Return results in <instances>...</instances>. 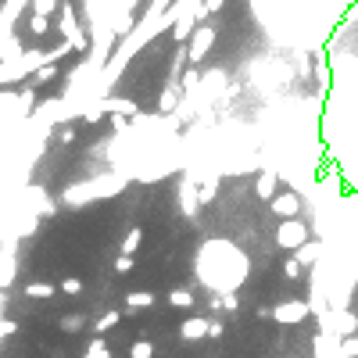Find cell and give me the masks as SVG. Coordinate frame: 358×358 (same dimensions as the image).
I'll return each mask as SVG.
<instances>
[{
    "label": "cell",
    "instance_id": "6da1fadb",
    "mask_svg": "<svg viewBox=\"0 0 358 358\" xmlns=\"http://www.w3.org/2000/svg\"><path fill=\"white\" fill-rule=\"evenodd\" d=\"M61 36H65V44H72L79 54H87V33L79 29V18H75V11L69 8V4H61Z\"/></svg>",
    "mask_w": 358,
    "mask_h": 358
},
{
    "label": "cell",
    "instance_id": "7a4b0ae2",
    "mask_svg": "<svg viewBox=\"0 0 358 358\" xmlns=\"http://www.w3.org/2000/svg\"><path fill=\"white\" fill-rule=\"evenodd\" d=\"M269 319L272 323H283V326L301 323V319H308V305L305 301H280V305L269 308Z\"/></svg>",
    "mask_w": 358,
    "mask_h": 358
},
{
    "label": "cell",
    "instance_id": "3957f363",
    "mask_svg": "<svg viewBox=\"0 0 358 358\" xmlns=\"http://www.w3.org/2000/svg\"><path fill=\"white\" fill-rule=\"evenodd\" d=\"M276 244H280V247H301V244H308V229H305V222L287 219V222L276 229Z\"/></svg>",
    "mask_w": 358,
    "mask_h": 358
},
{
    "label": "cell",
    "instance_id": "277c9868",
    "mask_svg": "<svg viewBox=\"0 0 358 358\" xmlns=\"http://www.w3.org/2000/svg\"><path fill=\"white\" fill-rule=\"evenodd\" d=\"M215 44V29L212 26H197V36H194V44H190V65H197V61H204V54H208V47Z\"/></svg>",
    "mask_w": 358,
    "mask_h": 358
},
{
    "label": "cell",
    "instance_id": "5b68a950",
    "mask_svg": "<svg viewBox=\"0 0 358 358\" xmlns=\"http://www.w3.org/2000/svg\"><path fill=\"white\" fill-rule=\"evenodd\" d=\"M208 323L204 315H190V319H183V326H179V337L183 341H201V337H208Z\"/></svg>",
    "mask_w": 358,
    "mask_h": 358
},
{
    "label": "cell",
    "instance_id": "8992f818",
    "mask_svg": "<svg viewBox=\"0 0 358 358\" xmlns=\"http://www.w3.org/2000/svg\"><path fill=\"white\" fill-rule=\"evenodd\" d=\"M272 212H276V215H283V219H294V215L301 212V201L294 197V194H283V197H276V201H272Z\"/></svg>",
    "mask_w": 358,
    "mask_h": 358
},
{
    "label": "cell",
    "instance_id": "52a82bcc",
    "mask_svg": "<svg viewBox=\"0 0 358 358\" xmlns=\"http://www.w3.org/2000/svg\"><path fill=\"white\" fill-rule=\"evenodd\" d=\"M22 294H26V298H33V301H39V298L47 301V298H54V294H57V287H54V283H47V280H33Z\"/></svg>",
    "mask_w": 358,
    "mask_h": 358
},
{
    "label": "cell",
    "instance_id": "ba28073f",
    "mask_svg": "<svg viewBox=\"0 0 358 358\" xmlns=\"http://www.w3.org/2000/svg\"><path fill=\"white\" fill-rule=\"evenodd\" d=\"M158 298L151 290H133V294H125V308H151Z\"/></svg>",
    "mask_w": 358,
    "mask_h": 358
},
{
    "label": "cell",
    "instance_id": "9c48e42d",
    "mask_svg": "<svg viewBox=\"0 0 358 358\" xmlns=\"http://www.w3.org/2000/svg\"><path fill=\"white\" fill-rule=\"evenodd\" d=\"M54 79H57V61H47V65H39V69L33 72L36 90H39V87H47V82H54Z\"/></svg>",
    "mask_w": 358,
    "mask_h": 358
},
{
    "label": "cell",
    "instance_id": "30bf717a",
    "mask_svg": "<svg viewBox=\"0 0 358 358\" xmlns=\"http://www.w3.org/2000/svg\"><path fill=\"white\" fill-rule=\"evenodd\" d=\"M276 183H280V176H276V172H262V176H258V197H262V201H269V197H272V190H276Z\"/></svg>",
    "mask_w": 358,
    "mask_h": 358
},
{
    "label": "cell",
    "instance_id": "8fae6325",
    "mask_svg": "<svg viewBox=\"0 0 358 358\" xmlns=\"http://www.w3.org/2000/svg\"><path fill=\"white\" fill-rule=\"evenodd\" d=\"M118 323H122V312H104L100 319L93 323V330H97V337H100V333H108V330H115Z\"/></svg>",
    "mask_w": 358,
    "mask_h": 358
},
{
    "label": "cell",
    "instance_id": "7c38bea8",
    "mask_svg": "<svg viewBox=\"0 0 358 358\" xmlns=\"http://www.w3.org/2000/svg\"><path fill=\"white\" fill-rule=\"evenodd\" d=\"M140 240H143V229H140V226H133L129 233H125V240H122V255H136Z\"/></svg>",
    "mask_w": 358,
    "mask_h": 358
},
{
    "label": "cell",
    "instance_id": "4fadbf2b",
    "mask_svg": "<svg viewBox=\"0 0 358 358\" xmlns=\"http://www.w3.org/2000/svg\"><path fill=\"white\" fill-rule=\"evenodd\" d=\"M294 258H298L301 265H312L315 258H319V244H315V240H308V244H301V247H298V255H294Z\"/></svg>",
    "mask_w": 358,
    "mask_h": 358
},
{
    "label": "cell",
    "instance_id": "5bb4252c",
    "mask_svg": "<svg viewBox=\"0 0 358 358\" xmlns=\"http://www.w3.org/2000/svg\"><path fill=\"white\" fill-rule=\"evenodd\" d=\"M168 305H176V308H190V305H194V294H190V290H183V287H176L172 294H168Z\"/></svg>",
    "mask_w": 358,
    "mask_h": 358
},
{
    "label": "cell",
    "instance_id": "9a60e30c",
    "mask_svg": "<svg viewBox=\"0 0 358 358\" xmlns=\"http://www.w3.org/2000/svg\"><path fill=\"white\" fill-rule=\"evenodd\" d=\"M29 33H33V36H47V33H51V18H47V15H33V18H29Z\"/></svg>",
    "mask_w": 358,
    "mask_h": 358
},
{
    "label": "cell",
    "instance_id": "2e32d148",
    "mask_svg": "<svg viewBox=\"0 0 358 358\" xmlns=\"http://www.w3.org/2000/svg\"><path fill=\"white\" fill-rule=\"evenodd\" d=\"M29 8H33V15H54V11H61V4L57 0H29Z\"/></svg>",
    "mask_w": 358,
    "mask_h": 358
},
{
    "label": "cell",
    "instance_id": "e0dca14e",
    "mask_svg": "<svg viewBox=\"0 0 358 358\" xmlns=\"http://www.w3.org/2000/svg\"><path fill=\"white\" fill-rule=\"evenodd\" d=\"M82 358H111L108 344H104V337H97V341H90V344H87V355H82Z\"/></svg>",
    "mask_w": 358,
    "mask_h": 358
},
{
    "label": "cell",
    "instance_id": "ac0fdd59",
    "mask_svg": "<svg viewBox=\"0 0 358 358\" xmlns=\"http://www.w3.org/2000/svg\"><path fill=\"white\" fill-rule=\"evenodd\" d=\"M57 290L69 294V298H75V294H82V280H79V276H65V280L57 283Z\"/></svg>",
    "mask_w": 358,
    "mask_h": 358
},
{
    "label": "cell",
    "instance_id": "d6986e66",
    "mask_svg": "<svg viewBox=\"0 0 358 358\" xmlns=\"http://www.w3.org/2000/svg\"><path fill=\"white\" fill-rule=\"evenodd\" d=\"M154 355V344L151 341H133L129 344V358H151Z\"/></svg>",
    "mask_w": 358,
    "mask_h": 358
},
{
    "label": "cell",
    "instance_id": "ffe728a7",
    "mask_svg": "<svg viewBox=\"0 0 358 358\" xmlns=\"http://www.w3.org/2000/svg\"><path fill=\"white\" fill-rule=\"evenodd\" d=\"M176 100H179V93H176V90H165V97L158 100V111H161V115H168V111L176 108Z\"/></svg>",
    "mask_w": 358,
    "mask_h": 358
},
{
    "label": "cell",
    "instance_id": "44dd1931",
    "mask_svg": "<svg viewBox=\"0 0 358 358\" xmlns=\"http://www.w3.org/2000/svg\"><path fill=\"white\" fill-rule=\"evenodd\" d=\"M61 330H65V333H79L82 330V315H61Z\"/></svg>",
    "mask_w": 358,
    "mask_h": 358
},
{
    "label": "cell",
    "instance_id": "7402d4cb",
    "mask_svg": "<svg viewBox=\"0 0 358 358\" xmlns=\"http://www.w3.org/2000/svg\"><path fill=\"white\" fill-rule=\"evenodd\" d=\"M301 269H305V265H301L298 258H287V262H283V272H287V280H298V276H301Z\"/></svg>",
    "mask_w": 358,
    "mask_h": 358
},
{
    "label": "cell",
    "instance_id": "603a6c76",
    "mask_svg": "<svg viewBox=\"0 0 358 358\" xmlns=\"http://www.w3.org/2000/svg\"><path fill=\"white\" fill-rule=\"evenodd\" d=\"M133 265H136L133 255H118V258H115V272H133Z\"/></svg>",
    "mask_w": 358,
    "mask_h": 358
},
{
    "label": "cell",
    "instance_id": "cb8c5ba5",
    "mask_svg": "<svg viewBox=\"0 0 358 358\" xmlns=\"http://www.w3.org/2000/svg\"><path fill=\"white\" fill-rule=\"evenodd\" d=\"M341 348H344V351H348L351 358H358V333H351V337H348V341H344Z\"/></svg>",
    "mask_w": 358,
    "mask_h": 358
},
{
    "label": "cell",
    "instance_id": "d4e9b609",
    "mask_svg": "<svg viewBox=\"0 0 358 358\" xmlns=\"http://www.w3.org/2000/svg\"><path fill=\"white\" fill-rule=\"evenodd\" d=\"M201 4H204V11H222L226 0H201Z\"/></svg>",
    "mask_w": 358,
    "mask_h": 358
},
{
    "label": "cell",
    "instance_id": "484cf974",
    "mask_svg": "<svg viewBox=\"0 0 358 358\" xmlns=\"http://www.w3.org/2000/svg\"><path fill=\"white\" fill-rule=\"evenodd\" d=\"M208 337H222V323H212V326H208Z\"/></svg>",
    "mask_w": 358,
    "mask_h": 358
},
{
    "label": "cell",
    "instance_id": "4316f807",
    "mask_svg": "<svg viewBox=\"0 0 358 358\" xmlns=\"http://www.w3.org/2000/svg\"><path fill=\"white\" fill-rule=\"evenodd\" d=\"M294 358H298V355H294Z\"/></svg>",
    "mask_w": 358,
    "mask_h": 358
}]
</instances>
